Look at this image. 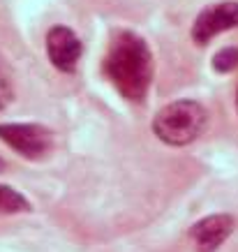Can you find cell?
I'll use <instances>...</instances> for the list:
<instances>
[{"instance_id":"obj_5","label":"cell","mask_w":238,"mask_h":252,"mask_svg":"<svg viewBox=\"0 0 238 252\" xmlns=\"http://www.w3.org/2000/svg\"><path fill=\"white\" fill-rule=\"evenodd\" d=\"M46 56L56 69L74 72L84 56V42L67 26H54L46 32Z\"/></svg>"},{"instance_id":"obj_1","label":"cell","mask_w":238,"mask_h":252,"mask_svg":"<svg viewBox=\"0 0 238 252\" xmlns=\"http://www.w3.org/2000/svg\"><path fill=\"white\" fill-rule=\"evenodd\" d=\"M102 72L127 102H144L155 74L153 51L134 31H116L107 44Z\"/></svg>"},{"instance_id":"obj_11","label":"cell","mask_w":238,"mask_h":252,"mask_svg":"<svg viewBox=\"0 0 238 252\" xmlns=\"http://www.w3.org/2000/svg\"><path fill=\"white\" fill-rule=\"evenodd\" d=\"M2 167H5V162H2V160H0V169H2Z\"/></svg>"},{"instance_id":"obj_7","label":"cell","mask_w":238,"mask_h":252,"mask_svg":"<svg viewBox=\"0 0 238 252\" xmlns=\"http://www.w3.org/2000/svg\"><path fill=\"white\" fill-rule=\"evenodd\" d=\"M32 204L30 199L14 190L12 185L0 183V215H19V213H30Z\"/></svg>"},{"instance_id":"obj_4","label":"cell","mask_w":238,"mask_h":252,"mask_svg":"<svg viewBox=\"0 0 238 252\" xmlns=\"http://www.w3.org/2000/svg\"><path fill=\"white\" fill-rule=\"evenodd\" d=\"M238 28V0H220L210 2L197 14L192 23V42L197 46H206L210 39L227 31Z\"/></svg>"},{"instance_id":"obj_9","label":"cell","mask_w":238,"mask_h":252,"mask_svg":"<svg viewBox=\"0 0 238 252\" xmlns=\"http://www.w3.org/2000/svg\"><path fill=\"white\" fill-rule=\"evenodd\" d=\"M12 95H14L12 84H9L7 74L0 69V111H2V109H7V104L12 102Z\"/></svg>"},{"instance_id":"obj_3","label":"cell","mask_w":238,"mask_h":252,"mask_svg":"<svg viewBox=\"0 0 238 252\" xmlns=\"http://www.w3.org/2000/svg\"><path fill=\"white\" fill-rule=\"evenodd\" d=\"M0 139L21 158L32 162L44 160L56 144L54 132L37 123H5L0 125Z\"/></svg>"},{"instance_id":"obj_6","label":"cell","mask_w":238,"mask_h":252,"mask_svg":"<svg viewBox=\"0 0 238 252\" xmlns=\"http://www.w3.org/2000/svg\"><path fill=\"white\" fill-rule=\"evenodd\" d=\"M236 231V218L229 213L206 215L192 224L190 241L197 252H217Z\"/></svg>"},{"instance_id":"obj_10","label":"cell","mask_w":238,"mask_h":252,"mask_svg":"<svg viewBox=\"0 0 238 252\" xmlns=\"http://www.w3.org/2000/svg\"><path fill=\"white\" fill-rule=\"evenodd\" d=\"M236 107H238V88H236Z\"/></svg>"},{"instance_id":"obj_8","label":"cell","mask_w":238,"mask_h":252,"mask_svg":"<svg viewBox=\"0 0 238 252\" xmlns=\"http://www.w3.org/2000/svg\"><path fill=\"white\" fill-rule=\"evenodd\" d=\"M238 67V49L236 46H224L213 56V69L220 74H229Z\"/></svg>"},{"instance_id":"obj_2","label":"cell","mask_w":238,"mask_h":252,"mask_svg":"<svg viewBox=\"0 0 238 252\" xmlns=\"http://www.w3.org/2000/svg\"><path fill=\"white\" fill-rule=\"evenodd\" d=\"M206 109L197 99H176L162 107L153 118V132L167 146H187L201 134L206 125Z\"/></svg>"}]
</instances>
